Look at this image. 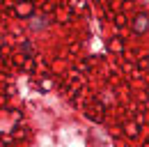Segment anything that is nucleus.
Listing matches in <instances>:
<instances>
[{"label": "nucleus", "mask_w": 149, "mask_h": 147, "mask_svg": "<svg viewBox=\"0 0 149 147\" xmlns=\"http://www.w3.org/2000/svg\"><path fill=\"white\" fill-rule=\"evenodd\" d=\"M131 28H133V32H138V35L147 32V30H149V16H147V14H138V16L133 18Z\"/></svg>", "instance_id": "nucleus-1"}, {"label": "nucleus", "mask_w": 149, "mask_h": 147, "mask_svg": "<svg viewBox=\"0 0 149 147\" xmlns=\"http://www.w3.org/2000/svg\"><path fill=\"white\" fill-rule=\"evenodd\" d=\"M140 2H142V5H149V0H140Z\"/></svg>", "instance_id": "nucleus-4"}, {"label": "nucleus", "mask_w": 149, "mask_h": 147, "mask_svg": "<svg viewBox=\"0 0 149 147\" xmlns=\"http://www.w3.org/2000/svg\"><path fill=\"white\" fill-rule=\"evenodd\" d=\"M32 28H35V30L46 28V18H44V16H41V18H35V21H32Z\"/></svg>", "instance_id": "nucleus-2"}, {"label": "nucleus", "mask_w": 149, "mask_h": 147, "mask_svg": "<svg viewBox=\"0 0 149 147\" xmlns=\"http://www.w3.org/2000/svg\"><path fill=\"white\" fill-rule=\"evenodd\" d=\"M103 101H106V104H110V101H112V97H110V92H103Z\"/></svg>", "instance_id": "nucleus-3"}]
</instances>
